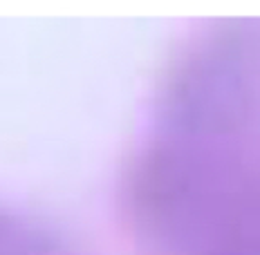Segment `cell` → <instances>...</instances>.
Listing matches in <instances>:
<instances>
[{"instance_id":"obj_1","label":"cell","mask_w":260,"mask_h":255,"mask_svg":"<svg viewBox=\"0 0 260 255\" xmlns=\"http://www.w3.org/2000/svg\"><path fill=\"white\" fill-rule=\"evenodd\" d=\"M0 255H83L61 231L25 213L0 208Z\"/></svg>"}]
</instances>
